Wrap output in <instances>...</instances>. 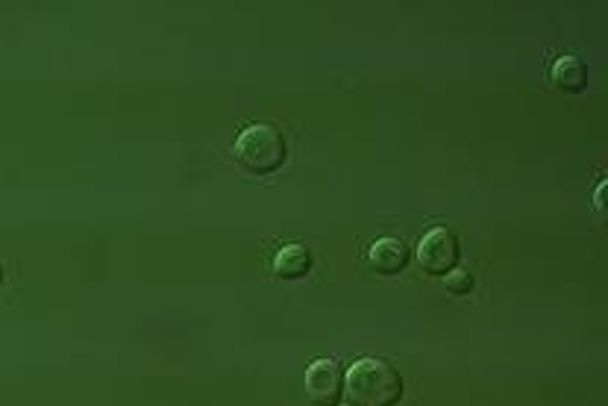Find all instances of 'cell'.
Wrapping results in <instances>:
<instances>
[{"instance_id": "6da1fadb", "label": "cell", "mask_w": 608, "mask_h": 406, "mask_svg": "<svg viewBox=\"0 0 608 406\" xmlns=\"http://www.w3.org/2000/svg\"><path fill=\"white\" fill-rule=\"evenodd\" d=\"M403 392L401 372L385 359H358L344 374V395L351 406H397Z\"/></svg>"}, {"instance_id": "7a4b0ae2", "label": "cell", "mask_w": 608, "mask_h": 406, "mask_svg": "<svg viewBox=\"0 0 608 406\" xmlns=\"http://www.w3.org/2000/svg\"><path fill=\"white\" fill-rule=\"evenodd\" d=\"M235 160L251 174H274L288 160V142L271 124H253L235 139Z\"/></svg>"}, {"instance_id": "3957f363", "label": "cell", "mask_w": 608, "mask_h": 406, "mask_svg": "<svg viewBox=\"0 0 608 406\" xmlns=\"http://www.w3.org/2000/svg\"><path fill=\"white\" fill-rule=\"evenodd\" d=\"M417 263L433 277H447L458 265V242L447 230H429L417 245Z\"/></svg>"}, {"instance_id": "277c9868", "label": "cell", "mask_w": 608, "mask_h": 406, "mask_svg": "<svg viewBox=\"0 0 608 406\" xmlns=\"http://www.w3.org/2000/svg\"><path fill=\"white\" fill-rule=\"evenodd\" d=\"M344 392V374L333 359H317L306 372V398L315 406H338Z\"/></svg>"}, {"instance_id": "5b68a950", "label": "cell", "mask_w": 608, "mask_h": 406, "mask_svg": "<svg viewBox=\"0 0 608 406\" xmlns=\"http://www.w3.org/2000/svg\"><path fill=\"white\" fill-rule=\"evenodd\" d=\"M367 263H371V268H374L376 274L394 277V274H401L408 265V247L403 245L401 238H376L374 245L367 247Z\"/></svg>"}, {"instance_id": "8992f818", "label": "cell", "mask_w": 608, "mask_h": 406, "mask_svg": "<svg viewBox=\"0 0 608 406\" xmlns=\"http://www.w3.org/2000/svg\"><path fill=\"white\" fill-rule=\"evenodd\" d=\"M312 271V256L303 245H285L274 256V274L280 280H301Z\"/></svg>"}, {"instance_id": "52a82bcc", "label": "cell", "mask_w": 608, "mask_h": 406, "mask_svg": "<svg viewBox=\"0 0 608 406\" xmlns=\"http://www.w3.org/2000/svg\"><path fill=\"white\" fill-rule=\"evenodd\" d=\"M553 83L561 92H582L585 85H588V68H585L582 60H576V57H561L553 65Z\"/></svg>"}, {"instance_id": "ba28073f", "label": "cell", "mask_w": 608, "mask_h": 406, "mask_svg": "<svg viewBox=\"0 0 608 406\" xmlns=\"http://www.w3.org/2000/svg\"><path fill=\"white\" fill-rule=\"evenodd\" d=\"M447 288H450L453 295H467V292L474 288V277H470L467 271L453 268L450 274H447Z\"/></svg>"}, {"instance_id": "9c48e42d", "label": "cell", "mask_w": 608, "mask_h": 406, "mask_svg": "<svg viewBox=\"0 0 608 406\" xmlns=\"http://www.w3.org/2000/svg\"><path fill=\"white\" fill-rule=\"evenodd\" d=\"M602 195H606V180H602L600 183V189H597V210H600V215H606V210H602Z\"/></svg>"}, {"instance_id": "30bf717a", "label": "cell", "mask_w": 608, "mask_h": 406, "mask_svg": "<svg viewBox=\"0 0 608 406\" xmlns=\"http://www.w3.org/2000/svg\"><path fill=\"white\" fill-rule=\"evenodd\" d=\"M0 286H3V268H0Z\"/></svg>"}, {"instance_id": "8fae6325", "label": "cell", "mask_w": 608, "mask_h": 406, "mask_svg": "<svg viewBox=\"0 0 608 406\" xmlns=\"http://www.w3.org/2000/svg\"><path fill=\"white\" fill-rule=\"evenodd\" d=\"M344 406H351V404H344Z\"/></svg>"}]
</instances>
